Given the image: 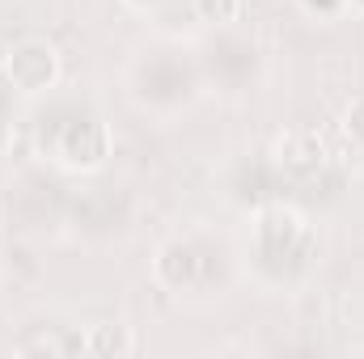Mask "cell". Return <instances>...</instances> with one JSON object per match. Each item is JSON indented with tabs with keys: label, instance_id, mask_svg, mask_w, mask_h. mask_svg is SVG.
<instances>
[{
	"label": "cell",
	"instance_id": "ba28073f",
	"mask_svg": "<svg viewBox=\"0 0 364 359\" xmlns=\"http://www.w3.org/2000/svg\"><path fill=\"white\" fill-rule=\"evenodd\" d=\"M339 131L356 144V148H364V97H356L348 110H343V118H339Z\"/></svg>",
	"mask_w": 364,
	"mask_h": 359
},
{
	"label": "cell",
	"instance_id": "3957f363",
	"mask_svg": "<svg viewBox=\"0 0 364 359\" xmlns=\"http://www.w3.org/2000/svg\"><path fill=\"white\" fill-rule=\"evenodd\" d=\"M64 60L47 38H21L4 51V85L17 93H47L60 85Z\"/></svg>",
	"mask_w": 364,
	"mask_h": 359
},
{
	"label": "cell",
	"instance_id": "52a82bcc",
	"mask_svg": "<svg viewBox=\"0 0 364 359\" xmlns=\"http://www.w3.org/2000/svg\"><path fill=\"white\" fill-rule=\"evenodd\" d=\"M242 9H246V0H195V13H199L203 21H212V26H229V21H237Z\"/></svg>",
	"mask_w": 364,
	"mask_h": 359
},
{
	"label": "cell",
	"instance_id": "8fae6325",
	"mask_svg": "<svg viewBox=\"0 0 364 359\" xmlns=\"http://www.w3.org/2000/svg\"><path fill=\"white\" fill-rule=\"evenodd\" d=\"M348 4H352V9H360V13H364V0H348Z\"/></svg>",
	"mask_w": 364,
	"mask_h": 359
},
{
	"label": "cell",
	"instance_id": "6da1fadb",
	"mask_svg": "<svg viewBox=\"0 0 364 359\" xmlns=\"http://www.w3.org/2000/svg\"><path fill=\"white\" fill-rule=\"evenodd\" d=\"M114 153V136L106 127L102 114L90 110H73L64 114L55 127H51V144H47V157L68 170V174H97Z\"/></svg>",
	"mask_w": 364,
	"mask_h": 359
},
{
	"label": "cell",
	"instance_id": "9c48e42d",
	"mask_svg": "<svg viewBox=\"0 0 364 359\" xmlns=\"http://www.w3.org/2000/svg\"><path fill=\"white\" fill-rule=\"evenodd\" d=\"M301 4H305L309 13H318V9H322L326 17H339V13L348 9V0H301Z\"/></svg>",
	"mask_w": 364,
	"mask_h": 359
},
{
	"label": "cell",
	"instance_id": "7a4b0ae2",
	"mask_svg": "<svg viewBox=\"0 0 364 359\" xmlns=\"http://www.w3.org/2000/svg\"><path fill=\"white\" fill-rule=\"evenodd\" d=\"M314 245V233H309V220L305 211H296L292 203H263L255 211V250L263 263L275 267H288V263H301Z\"/></svg>",
	"mask_w": 364,
	"mask_h": 359
},
{
	"label": "cell",
	"instance_id": "8992f818",
	"mask_svg": "<svg viewBox=\"0 0 364 359\" xmlns=\"http://www.w3.org/2000/svg\"><path fill=\"white\" fill-rule=\"evenodd\" d=\"M81 351L85 355H132L136 351V334H132V326L102 321V326H90V334L81 338Z\"/></svg>",
	"mask_w": 364,
	"mask_h": 359
},
{
	"label": "cell",
	"instance_id": "5b68a950",
	"mask_svg": "<svg viewBox=\"0 0 364 359\" xmlns=\"http://www.w3.org/2000/svg\"><path fill=\"white\" fill-rule=\"evenodd\" d=\"M153 275L161 287L182 292V287H195L199 283V254L186 245V241H166L153 258Z\"/></svg>",
	"mask_w": 364,
	"mask_h": 359
},
{
	"label": "cell",
	"instance_id": "30bf717a",
	"mask_svg": "<svg viewBox=\"0 0 364 359\" xmlns=\"http://www.w3.org/2000/svg\"><path fill=\"white\" fill-rule=\"evenodd\" d=\"M132 9H153V4H161V0H127Z\"/></svg>",
	"mask_w": 364,
	"mask_h": 359
},
{
	"label": "cell",
	"instance_id": "277c9868",
	"mask_svg": "<svg viewBox=\"0 0 364 359\" xmlns=\"http://www.w3.org/2000/svg\"><path fill=\"white\" fill-rule=\"evenodd\" d=\"M326 165H331V144H326L318 131H309V127H288V131L275 136V144H272V170L275 174L309 182V178H318Z\"/></svg>",
	"mask_w": 364,
	"mask_h": 359
}]
</instances>
